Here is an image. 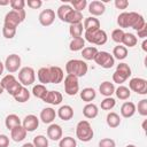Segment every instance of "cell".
Returning a JSON list of instances; mask_svg holds the SVG:
<instances>
[{
	"instance_id": "1",
	"label": "cell",
	"mask_w": 147,
	"mask_h": 147,
	"mask_svg": "<svg viewBox=\"0 0 147 147\" xmlns=\"http://www.w3.org/2000/svg\"><path fill=\"white\" fill-rule=\"evenodd\" d=\"M88 67L87 63L84 62L83 60H77V59H72L69 60L65 64V71L68 75H74L77 78L78 77H84L87 74Z\"/></svg>"
},
{
	"instance_id": "2",
	"label": "cell",
	"mask_w": 147,
	"mask_h": 147,
	"mask_svg": "<svg viewBox=\"0 0 147 147\" xmlns=\"http://www.w3.org/2000/svg\"><path fill=\"white\" fill-rule=\"evenodd\" d=\"M76 136L80 141H84V142L92 140L94 132H93V129H92L88 121L78 122V124L76 126Z\"/></svg>"
},
{
	"instance_id": "3",
	"label": "cell",
	"mask_w": 147,
	"mask_h": 147,
	"mask_svg": "<svg viewBox=\"0 0 147 147\" xmlns=\"http://www.w3.org/2000/svg\"><path fill=\"white\" fill-rule=\"evenodd\" d=\"M25 20V10H20V11H15V10H10L6 14L5 16V21H3V25L9 26V28H17L23 21Z\"/></svg>"
},
{
	"instance_id": "4",
	"label": "cell",
	"mask_w": 147,
	"mask_h": 147,
	"mask_svg": "<svg viewBox=\"0 0 147 147\" xmlns=\"http://www.w3.org/2000/svg\"><path fill=\"white\" fill-rule=\"evenodd\" d=\"M107 39H108L107 33L101 29L93 30V31H85V40H87L91 44L101 46L107 42Z\"/></svg>"
},
{
	"instance_id": "5",
	"label": "cell",
	"mask_w": 147,
	"mask_h": 147,
	"mask_svg": "<svg viewBox=\"0 0 147 147\" xmlns=\"http://www.w3.org/2000/svg\"><path fill=\"white\" fill-rule=\"evenodd\" d=\"M36 80V72L31 67H24L18 71V82L22 86L32 85Z\"/></svg>"
},
{
	"instance_id": "6",
	"label": "cell",
	"mask_w": 147,
	"mask_h": 147,
	"mask_svg": "<svg viewBox=\"0 0 147 147\" xmlns=\"http://www.w3.org/2000/svg\"><path fill=\"white\" fill-rule=\"evenodd\" d=\"M94 61L98 65H100L105 69H110L115 64V59L113 57V55L108 52H105V51L98 52L95 57H94Z\"/></svg>"
},
{
	"instance_id": "7",
	"label": "cell",
	"mask_w": 147,
	"mask_h": 147,
	"mask_svg": "<svg viewBox=\"0 0 147 147\" xmlns=\"http://www.w3.org/2000/svg\"><path fill=\"white\" fill-rule=\"evenodd\" d=\"M79 91V83L78 78L74 75H67L64 78V92L68 95H76Z\"/></svg>"
},
{
	"instance_id": "8",
	"label": "cell",
	"mask_w": 147,
	"mask_h": 147,
	"mask_svg": "<svg viewBox=\"0 0 147 147\" xmlns=\"http://www.w3.org/2000/svg\"><path fill=\"white\" fill-rule=\"evenodd\" d=\"M129 90L133 91L138 94L145 95V94H147V80L144 78H139V77L132 78L129 82Z\"/></svg>"
},
{
	"instance_id": "9",
	"label": "cell",
	"mask_w": 147,
	"mask_h": 147,
	"mask_svg": "<svg viewBox=\"0 0 147 147\" xmlns=\"http://www.w3.org/2000/svg\"><path fill=\"white\" fill-rule=\"evenodd\" d=\"M127 16H129V28H132L136 31H138L141 28H144L145 25H147L144 16L138 14V13H136V11L127 13Z\"/></svg>"
},
{
	"instance_id": "10",
	"label": "cell",
	"mask_w": 147,
	"mask_h": 147,
	"mask_svg": "<svg viewBox=\"0 0 147 147\" xmlns=\"http://www.w3.org/2000/svg\"><path fill=\"white\" fill-rule=\"evenodd\" d=\"M21 67V57L17 54H10L7 56L6 62H5V68L9 74H14L18 71Z\"/></svg>"
},
{
	"instance_id": "11",
	"label": "cell",
	"mask_w": 147,
	"mask_h": 147,
	"mask_svg": "<svg viewBox=\"0 0 147 147\" xmlns=\"http://www.w3.org/2000/svg\"><path fill=\"white\" fill-rule=\"evenodd\" d=\"M55 20V11L53 9H44L39 14V22L42 26H49Z\"/></svg>"
},
{
	"instance_id": "12",
	"label": "cell",
	"mask_w": 147,
	"mask_h": 147,
	"mask_svg": "<svg viewBox=\"0 0 147 147\" xmlns=\"http://www.w3.org/2000/svg\"><path fill=\"white\" fill-rule=\"evenodd\" d=\"M22 123H23L22 126L26 130V132H32V131H34L39 126V119H38V117L36 115H32V114L25 116Z\"/></svg>"
},
{
	"instance_id": "13",
	"label": "cell",
	"mask_w": 147,
	"mask_h": 147,
	"mask_svg": "<svg viewBox=\"0 0 147 147\" xmlns=\"http://www.w3.org/2000/svg\"><path fill=\"white\" fill-rule=\"evenodd\" d=\"M62 94L59 91H47L46 95L42 98V101L49 105H60L62 101Z\"/></svg>"
},
{
	"instance_id": "14",
	"label": "cell",
	"mask_w": 147,
	"mask_h": 147,
	"mask_svg": "<svg viewBox=\"0 0 147 147\" xmlns=\"http://www.w3.org/2000/svg\"><path fill=\"white\" fill-rule=\"evenodd\" d=\"M88 11L90 14L94 17V16H100L106 11V6L103 2L94 0L88 5Z\"/></svg>"
},
{
	"instance_id": "15",
	"label": "cell",
	"mask_w": 147,
	"mask_h": 147,
	"mask_svg": "<svg viewBox=\"0 0 147 147\" xmlns=\"http://www.w3.org/2000/svg\"><path fill=\"white\" fill-rule=\"evenodd\" d=\"M49 78H51V83L53 84H59L63 80L64 78V75H63V70L60 68V67H56V65H53V67H49Z\"/></svg>"
},
{
	"instance_id": "16",
	"label": "cell",
	"mask_w": 147,
	"mask_h": 147,
	"mask_svg": "<svg viewBox=\"0 0 147 147\" xmlns=\"http://www.w3.org/2000/svg\"><path fill=\"white\" fill-rule=\"evenodd\" d=\"M62 127L59 125V124H51L47 129V137L51 139V140H60L62 138Z\"/></svg>"
},
{
	"instance_id": "17",
	"label": "cell",
	"mask_w": 147,
	"mask_h": 147,
	"mask_svg": "<svg viewBox=\"0 0 147 147\" xmlns=\"http://www.w3.org/2000/svg\"><path fill=\"white\" fill-rule=\"evenodd\" d=\"M55 116H56V113L53 108L51 107H47V108H44L41 111H40V119L42 123L45 124H51L54 119H55Z\"/></svg>"
},
{
	"instance_id": "18",
	"label": "cell",
	"mask_w": 147,
	"mask_h": 147,
	"mask_svg": "<svg viewBox=\"0 0 147 147\" xmlns=\"http://www.w3.org/2000/svg\"><path fill=\"white\" fill-rule=\"evenodd\" d=\"M136 105L133 102H130V101H126L122 105L121 107V115L124 117V118H130L132 117L134 114H136Z\"/></svg>"
},
{
	"instance_id": "19",
	"label": "cell",
	"mask_w": 147,
	"mask_h": 147,
	"mask_svg": "<svg viewBox=\"0 0 147 147\" xmlns=\"http://www.w3.org/2000/svg\"><path fill=\"white\" fill-rule=\"evenodd\" d=\"M10 137H11V139L14 141L20 142V141H22V140L25 139V137H26V130L22 125L15 126L14 129L10 130Z\"/></svg>"
},
{
	"instance_id": "20",
	"label": "cell",
	"mask_w": 147,
	"mask_h": 147,
	"mask_svg": "<svg viewBox=\"0 0 147 147\" xmlns=\"http://www.w3.org/2000/svg\"><path fill=\"white\" fill-rule=\"evenodd\" d=\"M57 116L62 119V121H69L74 117V109L71 106L69 105H64L61 106L57 110Z\"/></svg>"
},
{
	"instance_id": "21",
	"label": "cell",
	"mask_w": 147,
	"mask_h": 147,
	"mask_svg": "<svg viewBox=\"0 0 147 147\" xmlns=\"http://www.w3.org/2000/svg\"><path fill=\"white\" fill-rule=\"evenodd\" d=\"M99 114V109H98V106L94 105V103H87L85 105V107L83 108V115L86 117V118H95Z\"/></svg>"
},
{
	"instance_id": "22",
	"label": "cell",
	"mask_w": 147,
	"mask_h": 147,
	"mask_svg": "<svg viewBox=\"0 0 147 147\" xmlns=\"http://www.w3.org/2000/svg\"><path fill=\"white\" fill-rule=\"evenodd\" d=\"M99 91L100 93L106 96V98H109L114 93H115V86H114V83H110V82H103L101 83V85L99 86Z\"/></svg>"
},
{
	"instance_id": "23",
	"label": "cell",
	"mask_w": 147,
	"mask_h": 147,
	"mask_svg": "<svg viewBox=\"0 0 147 147\" xmlns=\"http://www.w3.org/2000/svg\"><path fill=\"white\" fill-rule=\"evenodd\" d=\"M83 28L85 29V31H93V30H98L100 29V21L93 16H90L87 18H85Z\"/></svg>"
},
{
	"instance_id": "24",
	"label": "cell",
	"mask_w": 147,
	"mask_h": 147,
	"mask_svg": "<svg viewBox=\"0 0 147 147\" xmlns=\"http://www.w3.org/2000/svg\"><path fill=\"white\" fill-rule=\"evenodd\" d=\"M82 21H83V14H82L80 11H77V10L72 9V10L68 14V16L65 17V21H64V22H67V23H69V24L71 25V24L82 23Z\"/></svg>"
},
{
	"instance_id": "25",
	"label": "cell",
	"mask_w": 147,
	"mask_h": 147,
	"mask_svg": "<svg viewBox=\"0 0 147 147\" xmlns=\"http://www.w3.org/2000/svg\"><path fill=\"white\" fill-rule=\"evenodd\" d=\"M96 96V93H95V90L92 88V87H86V88H83V91L80 92V98L83 101L90 103L91 101H93Z\"/></svg>"
},
{
	"instance_id": "26",
	"label": "cell",
	"mask_w": 147,
	"mask_h": 147,
	"mask_svg": "<svg viewBox=\"0 0 147 147\" xmlns=\"http://www.w3.org/2000/svg\"><path fill=\"white\" fill-rule=\"evenodd\" d=\"M5 124H6V127H7L8 130H11V129H14L15 126L21 125V119H20V117H18L17 115L10 114V115H8V116L6 117Z\"/></svg>"
},
{
	"instance_id": "27",
	"label": "cell",
	"mask_w": 147,
	"mask_h": 147,
	"mask_svg": "<svg viewBox=\"0 0 147 147\" xmlns=\"http://www.w3.org/2000/svg\"><path fill=\"white\" fill-rule=\"evenodd\" d=\"M106 121H107L108 126L111 127V129H115V127H117V126L121 124V118H119L118 114H116V113H114V111H111V113H109V114L107 115Z\"/></svg>"
},
{
	"instance_id": "28",
	"label": "cell",
	"mask_w": 147,
	"mask_h": 147,
	"mask_svg": "<svg viewBox=\"0 0 147 147\" xmlns=\"http://www.w3.org/2000/svg\"><path fill=\"white\" fill-rule=\"evenodd\" d=\"M113 57L114 59H117V60H124L126 56H127V48L125 46H122V45H118V46H115L114 49H113Z\"/></svg>"
},
{
	"instance_id": "29",
	"label": "cell",
	"mask_w": 147,
	"mask_h": 147,
	"mask_svg": "<svg viewBox=\"0 0 147 147\" xmlns=\"http://www.w3.org/2000/svg\"><path fill=\"white\" fill-rule=\"evenodd\" d=\"M38 75V79L42 85H46L48 83H51V78H49V69L46 67H42L38 70L37 72Z\"/></svg>"
},
{
	"instance_id": "30",
	"label": "cell",
	"mask_w": 147,
	"mask_h": 147,
	"mask_svg": "<svg viewBox=\"0 0 147 147\" xmlns=\"http://www.w3.org/2000/svg\"><path fill=\"white\" fill-rule=\"evenodd\" d=\"M137 42H138V38L133 33H129V32H125L124 33L122 44L125 47H134L137 45Z\"/></svg>"
},
{
	"instance_id": "31",
	"label": "cell",
	"mask_w": 147,
	"mask_h": 147,
	"mask_svg": "<svg viewBox=\"0 0 147 147\" xmlns=\"http://www.w3.org/2000/svg\"><path fill=\"white\" fill-rule=\"evenodd\" d=\"M84 46H85V39L83 37H79V38H74L70 41L69 48L72 52H77V51H82L84 48Z\"/></svg>"
},
{
	"instance_id": "32",
	"label": "cell",
	"mask_w": 147,
	"mask_h": 147,
	"mask_svg": "<svg viewBox=\"0 0 147 147\" xmlns=\"http://www.w3.org/2000/svg\"><path fill=\"white\" fill-rule=\"evenodd\" d=\"M98 52H99V51L96 49V47H94V46H88V47H84V48L82 49V55H83V57H84L85 60L91 61V60H94V57H95V55H96Z\"/></svg>"
},
{
	"instance_id": "33",
	"label": "cell",
	"mask_w": 147,
	"mask_h": 147,
	"mask_svg": "<svg viewBox=\"0 0 147 147\" xmlns=\"http://www.w3.org/2000/svg\"><path fill=\"white\" fill-rule=\"evenodd\" d=\"M14 99L17 102H26L30 99V92L28 91V88L25 86H22L21 90L14 95Z\"/></svg>"
},
{
	"instance_id": "34",
	"label": "cell",
	"mask_w": 147,
	"mask_h": 147,
	"mask_svg": "<svg viewBox=\"0 0 147 147\" xmlns=\"http://www.w3.org/2000/svg\"><path fill=\"white\" fill-rule=\"evenodd\" d=\"M115 93H116V96H117L119 100H126V99H129L130 95H131V91L129 90V87L123 86V85H119V86L115 90Z\"/></svg>"
},
{
	"instance_id": "35",
	"label": "cell",
	"mask_w": 147,
	"mask_h": 147,
	"mask_svg": "<svg viewBox=\"0 0 147 147\" xmlns=\"http://www.w3.org/2000/svg\"><path fill=\"white\" fill-rule=\"evenodd\" d=\"M72 10V7L70 6V5H61L60 7H59V9H57V17L62 21V22H64L65 21V17L68 16V14L70 13Z\"/></svg>"
},
{
	"instance_id": "36",
	"label": "cell",
	"mask_w": 147,
	"mask_h": 147,
	"mask_svg": "<svg viewBox=\"0 0 147 147\" xmlns=\"http://www.w3.org/2000/svg\"><path fill=\"white\" fill-rule=\"evenodd\" d=\"M83 23H78V24H71L69 26V32L74 38H79L82 37V33H83Z\"/></svg>"
},
{
	"instance_id": "37",
	"label": "cell",
	"mask_w": 147,
	"mask_h": 147,
	"mask_svg": "<svg viewBox=\"0 0 147 147\" xmlns=\"http://www.w3.org/2000/svg\"><path fill=\"white\" fill-rule=\"evenodd\" d=\"M46 93H47V88H46V86L42 85V84H37V85H34L33 88H32V94H33L36 98H39V99H41V100H42V98L46 95Z\"/></svg>"
},
{
	"instance_id": "38",
	"label": "cell",
	"mask_w": 147,
	"mask_h": 147,
	"mask_svg": "<svg viewBox=\"0 0 147 147\" xmlns=\"http://www.w3.org/2000/svg\"><path fill=\"white\" fill-rule=\"evenodd\" d=\"M116 71L119 74V75H122L124 78H129L130 76H131V68L129 67V64L127 63H119V64H117V68H116Z\"/></svg>"
},
{
	"instance_id": "39",
	"label": "cell",
	"mask_w": 147,
	"mask_h": 147,
	"mask_svg": "<svg viewBox=\"0 0 147 147\" xmlns=\"http://www.w3.org/2000/svg\"><path fill=\"white\" fill-rule=\"evenodd\" d=\"M33 146L34 147H48V139L42 136V134H39L37 137L33 138Z\"/></svg>"
},
{
	"instance_id": "40",
	"label": "cell",
	"mask_w": 147,
	"mask_h": 147,
	"mask_svg": "<svg viewBox=\"0 0 147 147\" xmlns=\"http://www.w3.org/2000/svg\"><path fill=\"white\" fill-rule=\"evenodd\" d=\"M59 147H77V142L72 137H64L60 139Z\"/></svg>"
},
{
	"instance_id": "41",
	"label": "cell",
	"mask_w": 147,
	"mask_h": 147,
	"mask_svg": "<svg viewBox=\"0 0 147 147\" xmlns=\"http://www.w3.org/2000/svg\"><path fill=\"white\" fill-rule=\"evenodd\" d=\"M17 79L14 77V75H11V74H8V75H6L2 79H1V85H2V87H3V90H7L11 84H14L15 82H16Z\"/></svg>"
},
{
	"instance_id": "42",
	"label": "cell",
	"mask_w": 147,
	"mask_h": 147,
	"mask_svg": "<svg viewBox=\"0 0 147 147\" xmlns=\"http://www.w3.org/2000/svg\"><path fill=\"white\" fill-rule=\"evenodd\" d=\"M115 105H116L115 99H113L111 96L105 98L101 101V109H103V110H110V109H113L115 107Z\"/></svg>"
},
{
	"instance_id": "43",
	"label": "cell",
	"mask_w": 147,
	"mask_h": 147,
	"mask_svg": "<svg viewBox=\"0 0 147 147\" xmlns=\"http://www.w3.org/2000/svg\"><path fill=\"white\" fill-rule=\"evenodd\" d=\"M117 24L119 25V28H129V16L126 11H123L118 15L117 17Z\"/></svg>"
},
{
	"instance_id": "44",
	"label": "cell",
	"mask_w": 147,
	"mask_h": 147,
	"mask_svg": "<svg viewBox=\"0 0 147 147\" xmlns=\"http://www.w3.org/2000/svg\"><path fill=\"white\" fill-rule=\"evenodd\" d=\"M9 5H10V7H11L13 10L20 11V10H23L24 9L25 1L24 0H10L9 1Z\"/></svg>"
},
{
	"instance_id": "45",
	"label": "cell",
	"mask_w": 147,
	"mask_h": 147,
	"mask_svg": "<svg viewBox=\"0 0 147 147\" xmlns=\"http://www.w3.org/2000/svg\"><path fill=\"white\" fill-rule=\"evenodd\" d=\"M124 31L122 29H115L113 32H111V39L117 42V44H121L122 40H123V37H124Z\"/></svg>"
},
{
	"instance_id": "46",
	"label": "cell",
	"mask_w": 147,
	"mask_h": 147,
	"mask_svg": "<svg viewBox=\"0 0 147 147\" xmlns=\"http://www.w3.org/2000/svg\"><path fill=\"white\" fill-rule=\"evenodd\" d=\"M2 34H3V37L6 39H13L15 37V34H16V29L3 25V28H2Z\"/></svg>"
},
{
	"instance_id": "47",
	"label": "cell",
	"mask_w": 147,
	"mask_h": 147,
	"mask_svg": "<svg viewBox=\"0 0 147 147\" xmlns=\"http://www.w3.org/2000/svg\"><path fill=\"white\" fill-rule=\"evenodd\" d=\"M71 5L74 6V9L75 10L82 13V10L85 9L86 6H87V1L86 0H72L71 1Z\"/></svg>"
},
{
	"instance_id": "48",
	"label": "cell",
	"mask_w": 147,
	"mask_h": 147,
	"mask_svg": "<svg viewBox=\"0 0 147 147\" xmlns=\"http://www.w3.org/2000/svg\"><path fill=\"white\" fill-rule=\"evenodd\" d=\"M138 113L141 116H147V99H142L138 102Z\"/></svg>"
},
{
	"instance_id": "49",
	"label": "cell",
	"mask_w": 147,
	"mask_h": 147,
	"mask_svg": "<svg viewBox=\"0 0 147 147\" xmlns=\"http://www.w3.org/2000/svg\"><path fill=\"white\" fill-rule=\"evenodd\" d=\"M21 87H22V84H21L18 80H16V82H15L14 84H11V85L6 90V91H7L10 95H13V96H14V95H15V94L21 90Z\"/></svg>"
},
{
	"instance_id": "50",
	"label": "cell",
	"mask_w": 147,
	"mask_h": 147,
	"mask_svg": "<svg viewBox=\"0 0 147 147\" xmlns=\"http://www.w3.org/2000/svg\"><path fill=\"white\" fill-rule=\"evenodd\" d=\"M99 147H116V144L110 138H103L99 141Z\"/></svg>"
},
{
	"instance_id": "51",
	"label": "cell",
	"mask_w": 147,
	"mask_h": 147,
	"mask_svg": "<svg viewBox=\"0 0 147 147\" xmlns=\"http://www.w3.org/2000/svg\"><path fill=\"white\" fill-rule=\"evenodd\" d=\"M25 3H28V6L30 8H32V9H38V8H40L42 6V1L41 0H28V2H25Z\"/></svg>"
},
{
	"instance_id": "52",
	"label": "cell",
	"mask_w": 147,
	"mask_h": 147,
	"mask_svg": "<svg viewBox=\"0 0 147 147\" xmlns=\"http://www.w3.org/2000/svg\"><path fill=\"white\" fill-rule=\"evenodd\" d=\"M115 7L117 9H126L129 6V1L127 0H115Z\"/></svg>"
},
{
	"instance_id": "53",
	"label": "cell",
	"mask_w": 147,
	"mask_h": 147,
	"mask_svg": "<svg viewBox=\"0 0 147 147\" xmlns=\"http://www.w3.org/2000/svg\"><path fill=\"white\" fill-rule=\"evenodd\" d=\"M113 80H114V83H117V84H123L125 80H126V78H124L122 75H119L117 71H115L114 74H113Z\"/></svg>"
},
{
	"instance_id": "54",
	"label": "cell",
	"mask_w": 147,
	"mask_h": 147,
	"mask_svg": "<svg viewBox=\"0 0 147 147\" xmlns=\"http://www.w3.org/2000/svg\"><path fill=\"white\" fill-rule=\"evenodd\" d=\"M9 146V138L6 134H0V147H8Z\"/></svg>"
},
{
	"instance_id": "55",
	"label": "cell",
	"mask_w": 147,
	"mask_h": 147,
	"mask_svg": "<svg viewBox=\"0 0 147 147\" xmlns=\"http://www.w3.org/2000/svg\"><path fill=\"white\" fill-rule=\"evenodd\" d=\"M137 32H138V37H139V38L145 39V38L147 37V25H145L144 28H141V29L138 30Z\"/></svg>"
},
{
	"instance_id": "56",
	"label": "cell",
	"mask_w": 147,
	"mask_h": 147,
	"mask_svg": "<svg viewBox=\"0 0 147 147\" xmlns=\"http://www.w3.org/2000/svg\"><path fill=\"white\" fill-rule=\"evenodd\" d=\"M142 49L145 52H147V40L146 39H144V41H142Z\"/></svg>"
},
{
	"instance_id": "57",
	"label": "cell",
	"mask_w": 147,
	"mask_h": 147,
	"mask_svg": "<svg viewBox=\"0 0 147 147\" xmlns=\"http://www.w3.org/2000/svg\"><path fill=\"white\" fill-rule=\"evenodd\" d=\"M9 5V0H0V6H6Z\"/></svg>"
},
{
	"instance_id": "58",
	"label": "cell",
	"mask_w": 147,
	"mask_h": 147,
	"mask_svg": "<svg viewBox=\"0 0 147 147\" xmlns=\"http://www.w3.org/2000/svg\"><path fill=\"white\" fill-rule=\"evenodd\" d=\"M3 69H5V64L0 61V76L2 75V72H3Z\"/></svg>"
},
{
	"instance_id": "59",
	"label": "cell",
	"mask_w": 147,
	"mask_h": 147,
	"mask_svg": "<svg viewBox=\"0 0 147 147\" xmlns=\"http://www.w3.org/2000/svg\"><path fill=\"white\" fill-rule=\"evenodd\" d=\"M22 147H34V146H33L32 142H26V144H24Z\"/></svg>"
},
{
	"instance_id": "60",
	"label": "cell",
	"mask_w": 147,
	"mask_h": 147,
	"mask_svg": "<svg viewBox=\"0 0 147 147\" xmlns=\"http://www.w3.org/2000/svg\"><path fill=\"white\" fill-rule=\"evenodd\" d=\"M5 90H3V87H2V85H1V83H0V95L2 94V92H3Z\"/></svg>"
},
{
	"instance_id": "61",
	"label": "cell",
	"mask_w": 147,
	"mask_h": 147,
	"mask_svg": "<svg viewBox=\"0 0 147 147\" xmlns=\"http://www.w3.org/2000/svg\"><path fill=\"white\" fill-rule=\"evenodd\" d=\"M142 129H144V130H146V121H145V122H144V124H142Z\"/></svg>"
},
{
	"instance_id": "62",
	"label": "cell",
	"mask_w": 147,
	"mask_h": 147,
	"mask_svg": "<svg viewBox=\"0 0 147 147\" xmlns=\"http://www.w3.org/2000/svg\"><path fill=\"white\" fill-rule=\"evenodd\" d=\"M126 147H137L136 145H132V144H130V145H126Z\"/></svg>"
}]
</instances>
